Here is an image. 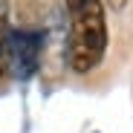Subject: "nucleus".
Returning a JSON list of instances; mask_svg holds the SVG:
<instances>
[{
  "label": "nucleus",
  "instance_id": "obj_4",
  "mask_svg": "<svg viewBox=\"0 0 133 133\" xmlns=\"http://www.w3.org/2000/svg\"><path fill=\"white\" fill-rule=\"evenodd\" d=\"M101 3H104V6H110L113 12H122V9L127 6V0H101Z\"/></svg>",
  "mask_w": 133,
  "mask_h": 133
},
{
  "label": "nucleus",
  "instance_id": "obj_1",
  "mask_svg": "<svg viewBox=\"0 0 133 133\" xmlns=\"http://www.w3.org/2000/svg\"><path fill=\"white\" fill-rule=\"evenodd\" d=\"M66 6V66L75 75H90L98 70L107 43H110V29H107V9L101 0H64Z\"/></svg>",
  "mask_w": 133,
  "mask_h": 133
},
{
  "label": "nucleus",
  "instance_id": "obj_3",
  "mask_svg": "<svg viewBox=\"0 0 133 133\" xmlns=\"http://www.w3.org/2000/svg\"><path fill=\"white\" fill-rule=\"evenodd\" d=\"M9 35H12L9 3L0 0V84L9 78Z\"/></svg>",
  "mask_w": 133,
  "mask_h": 133
},
{
  "label": "nucleus",
  "instance_id": "obj_2",
  "mask_svg": "<svg viewBox=\"0 0 133 133\" xmlns=\"http://www.w3.org/2000/svg\"><path fill=\"white\" fill-rule=\"evenodd\" d=\"M43 35L35 29H15L9 35V75L17 81H29L41 66Z\"/></svg>",
  "mask_w": 133,
  "mask_h": 133
}]
</instances>
